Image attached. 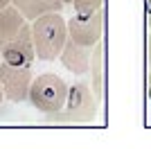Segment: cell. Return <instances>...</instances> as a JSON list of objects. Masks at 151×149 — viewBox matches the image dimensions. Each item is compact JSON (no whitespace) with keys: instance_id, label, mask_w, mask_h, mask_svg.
I'll return each instance as SVG.
<instances>
[{"instance_id":"obj_2","label":"cell","mask_w":151,"mask_h":149,"mask_svg":"<svg viewBox=\"0 0 151 149\" xmlns=\"http://www.w3.org/2000/svg\"><path fill=\"white\" fill-rule=\"evenodd\" d=\"M97 106L99 99L95 95L93 86L86 81H75L68 88V99L59 113L47 115V118L57 120V122H77V124H88L97 115Z\"/></svg>"},{"instance_id":"obj_8","label":"cell","mask_w":151,"mask_h":149,"mask_svg":"<svg viewBox=\"0 0 151 149\" xmlns=\"http://www.w3.org/2000/svg\"><path fill=\"white\" fill-rule=\"evenodd\" d=\"M25 23H27L25 16H23L14 5L0 9V50H2L14 36H16V34H18L20 27H23Z\"/></svg>"},{"instance_id":"obj_12","label":"cell","mask_w":151,"mask_h":149,"mask_svg":"<svg viewBox=\"0 0 151 149\" xmlns=\"http://www.w3.org/2000/svg\"><path fill=\"white\" fill-rule=\"evenodd\" d=\"M147 59H149V66H151V36L147 38Z\"/></svg>"},{"instance_id":"obj_3","label":"cell","mask_w":151,"mask_h":149,"mask_svg":"<svg viewBox=\"0 0 151 149\" xmlns=\"http://www.w3.org/2000/svg\"><path fill=\"white\" fill-rule=\"evenodd\" d=\"M68 84L54 72H43L32 81L29 104L45 115H54L65 106L68 99Z\"/></svg>"},{"instance_id":"obj_7","label":"cell","mask_w":151,"mask_h":149,"mask_svg":"<svg viewBox=\"0 0 151 149\" xmlns=\"http://www.w3.org/2000/svg\"><path fill=\"white\" fill-rule=\"evenodd\" d=\"M59 59H61L63 68L68 70V72L77 74V77H81V74H88V72H90L93 48L79 45V43H75V41L68 36V41H65V45H63V50H61V54H59Z\"/></svg>"},{"instance_id":"obj_5","label":"cell","mask_w":151,"mask_h":149,"mask_svg":"<svg viewBox=\"0 0 151 149\" xmlns=\"http://www.w3.org/2000/svg\"><path fill=\"white\" fill-rule=\"evenodd\" d=\"M101 30H104V12L95 14H75L68 20V36L79 45L95 48L101 41Z\"/></svg>"},{"instance_id":"obj_4","label":"cell","mask_w":151,"mask_h":149,"mask_svg":"<svg viewBox=\"0 0 151 149\" xmlns=\"http://www.w3.org/2000/svg\"><path fill=\"white\" fill-rule=\"evenodd\" d=\"M32 68L27 66H12V63H0V84L5 90V97L14 104L27 102L32 88Z\"/></svg>"},{"instance_id":"obj_16","label":"cell","mask_w":151,"mask_h":149,"mask_svg":"<svg viewBox=\"0 0 151 149\" xmlns=\"http://www.w3.org/2000/svg\"><path fill=\"white\" fill-rule=\"evenodd\" d=\"M2 99H5V90H2V84H0V104H2Z\"/></svg>"},{"instance_id":"obj_1","label":"cell","mask_w":151,"mask_h":149,"mask_svg":"<svg viewBox=\"0 0 151 149\" xmlns=\"http://www.w3.org/2000/svg\"><path fill=\"white\" fill-rule=\"evenodd\" d=\"M32 38L36 48V59L54 61L59 59L63 45L68 41V23L59 12L38 16L36 20H32Z\"/></svg>"},{"instance_id":"obj_17","label":"cell","mask_w":151,"mask_h":149,"mask_svg":"<svg viewBox=\"0 0 151 149\" xmlns=\"http://www.w3.org/2000/svg\"><path fill=\"white\" fill-rule=\"evenodd\" d=\"M63 5H72V0H63Z\"/></svg>"},{"instance_id":"obj_6","label":"cell","mask_w":151,"mask_h":149,"mask_svg":"<svg viewBox=\"0 0 151 149\" xmlns=\"http://www.w3.org/2000/svg\"><path fill=\"white\" fill-rule=\"evenodd\" d=\"M2 61L12 63V66H27L29 68L32 61L36 59V48H34V38H32V23L27 20L20 32L0 50Z\"/></svg>"},{"instance_id":"obj_18","label":"cell","mask_w":151,"mask_h":149,"mask_svg":"<svg viewBox=\"0 0 151 149\" xmlns=\"http://www.w3.org/2000/svg\"><path fill=\"white\" fill-rule=\"evenodd\" d=\"M0 63H2V54H0Z\"/></svg>"},{"instance_id":"obj_10","label":"cell","mask_w":151,"mask_h":149,"mask_svg":"<svg viewBox=\"0 0 151 149\" xmlns=\"http://www.w3.org/2000/svg\"><path fill=\"white\" fill-rule=\"evenodd\" d=\"M101 70H104V54H101V43H97L93 48V61H90V86H93L97 99L101 102V95H104V79H101Z\"/></svg>"},{"instance_id":"obj_13","label":"cell","mask_w":151,"mask_h":149,"mask_svg":"<svg viewBox=\"0 0 151 149\" xmlns=\"http://www.w3.org/2000/svg\"><path fill=\"white\" fill-rule=\"evenodd\" d=\"M147 23L151 25V0H147Z\"/></svg>"},{"instance_id":"obj_11","label":"cell","mask_w":151,"mask_h":149,"mask_svg":"<svg viewBox=\"0 0 151 149\" xmlns=\"http://www.w3.org/2000/svg\"><path fill=\"white\" fill-rule=\"evenodd\" d=\"M104 0H72V7H75V14H95L99 12Z\"/></svg>"},{"instance_id":"obj_15","label":"cell","mask_w":151,"mask_h":149,"mask_svg":"<svg viewBox=\"0 0 151 149\" xmlns=\"http://www.w3.org/2000/svg\"><path fill=\"white\" fill-rule=\"evenodd\" d=\"M12 5V0H0V9H5V7Z\"/></svg>"},{"instance_id":"obj_14","label":"cell","mask_w":151,"mask_h":149,"mask_svg":"<svg viewBox=\"0 0 151 149\" xmlns=\"http://www.w3.org/2000/svg\"><path fill=\"white\" fill-rule=\"evenodd\" d=\"M147 97L151 99V72H149V79H147Z\"/></svg>"},{"instance_id":"obj_9","label":"cell","mask_w":151,"mask_h":149,"mask_svg":"<svg viewBox=\"0 0 151 149\" xmlns=\"http://www.w3.org/2000/svg\"><path fill=\"white\" fill-rule=\"evenodd\" d=\"M12 5L25 16V20L32 23L38 16H45V14H52V12H61L63 0H12Z\"/></svg>"}]
</instances>
